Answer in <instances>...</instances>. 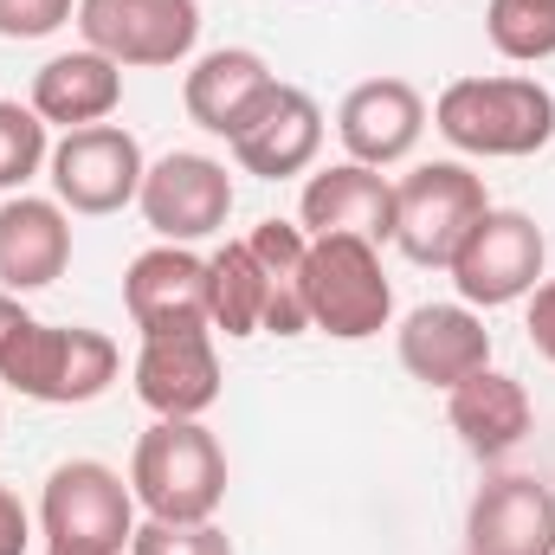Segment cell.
I'll list each match as a JSON object with an SVG mask.
<instances>
[{
	"instance_id": "cell-2",
	"label": "cell",
	"mask_w": 555,
	"mask_h": 555,
	"mask_svg": "<svg viewBox=\"0 0 555 555\" xmlns=\"http://www.w3.org/2000/svg\"><path fill=\"white\" fill-rule=\"evenodd\" d=\"M117 369H124L117 343L104 330H85V323L26 317L0 349V382L39 408H85L117 382Z\"/></svg>"
},
{
	"instance_id": "cell-26",
	"label": "cell",
	"mask_w": 555,
	"mask_h": 555,
	"mask_svg": "<svg viewBox=\"0 0 555 555\" xmlns=\"http://www.w3.org/2000/svg\"><path fill=\"white\" fill-rule=\"evenodd\" d=\"M130 555H233V537L214 524H162L149 517L130 537Z\"/></svg>"
},
{
	"instance_id": "cell-9",
	"label": "cell",
	"mask_w": 555,
	"mask_h": 555,
	"mask_svg": "<svg viewBox=\"0 0 555 555\" xmlns=\"http://www.w3.org/2000/svg\"><path fill=\"white\" fill-rule=\"evenodd\" d=\"M137 207L162 246H194V240H207V233L227 227V214H233V175H227V162H214L201 149H175V155L149 162Z\"/></svg>"
},
{
	"instance_id": "cell-3",
	"label": "cell",
	"mask_w": 555,
	"mask_h": 555,
	"mask_svg": "<svg viewBox=\"0 0 555 555\" xmlns=\"http://www.w3.org/2000/svg\"><path fill=\"white\" fill-rule=\"evenodd\" d=\"M130 491L162 524H214L227 498V452L201 420H155L130 452Z\"/></svg>"
},
{
	"instance_id": "cell-21",
	"label": "cell",
	"mask_w": 555,
	"mask_h": 555,
	"mask_svg": "<svg viewBox=\"0 0 555 555\" xmlns=\"http://www.w3.org/2000/svg\"><path fill=\"white\" fill-rule=\"evenodd\" d=\"M124 104V65L78 46V52H59L33 72V111L46 117V130H91L104 124L111 111Z\"/></svg>"
},
{
	"instance_id": "cell-8",
	"label": "cell",
	"mask_w": 555,
	"mask_h": 555,
	"mask_svg": "<svg viewBox=\"0 0 555 555\" xmlns=\"http://www.w3.org/2000/svg\"><path fill=\"white\" fill-rule=\"evenodd\" d=\"M52 168V201L65 214H124L142 194V142L124 124H91V130H65L46 155Z\"/></svg>"
},
{
	"instance_id": "cell-10",
	"label": "cell",
	"mask_w": 555,
	"mask_h": 555,
	"mask_svg": "<svg viewBox=\"0 0 555 555\" xmlns=\"http://www.w3.org/2000/svg\"><path fill=\"white\" fill-rule=\"evenodd\" d=\"M78 33L117 65H181L201 39V0H78Z\"/></svg>"
},
{
	"instance_id": "cell-23",
	"label": "cell",
	"mask_w": 555,
	"mask_h": 555,
	"mask_svg": "<svg viewBox=\"0 0 555 555\" xmlns=\"http://www.w3.org/2000/svg\"><path fill=\"white\" fill-rule=\"evenodd\" d=\"M207 284H214V330L220 336H259L266 330V278L246 240H227L214 259H207Z\"/></svg>"
},
{
	"instance_id": "cell-1",
	"label": "cell",
	"mask_w": 555,
	"mask_h": 555,
	"mask_svg": "<svg viewBox=\"0 0 555 555\" xmlns=\"http://www.w3.org/2000/svg\"><path fill=\"white\" fill-rule=\"evenodd\" d=\"M439 137L485 162L537 155L555 137V91L537 78H452L433 104Z\"/></svg>"
},
{
	"instance_id": "cell-11",
	"label": "cell",
	"mask_w": 555,
	"mask_h": 555,
	"mask_svg": "<svg viewBox=\"0 0 555 555\" xmlns=\"http://www.w3.org/2000/svg\"><path fill=\"white\" fill-rule=\"evenodd\" d=\"M124 310L142 336H175V330H214V284L207 259L188 246H149L124 272Z\"/></svg>"
},
{
	"instance_id": "cell-30",
	"label": "cell",
	"mask_w": 555,
	"mask_h": 555,
	"mask_svg": "<svg viewBox=\"0 0 555 555\" xmlns=\"http://www.w3.org/2000/svg\"><path fill=\"white\" fill-rule=\"evenodd\" d=\"M20 323H26V310H20V297H13V291H0V349H7V336H13Z\"/></svg>"
},
{
	"instance_id": "cell-12",
	"label": "cell",
	"mask_w": 555,
	"mask_h": 555,
	"mask_svg": "<svg viewBox=\"0 0 555 555\" xmlns=\"http://www.w3.org/2000/svg\"><path fill=\"white\" fill-rule=\"evenodd\" d=\"M465 555H555V491L530 472H498L465 511Z\"/></svg>"
},
{
	"instance_id": "cell-5",
	"label": "cell",
	"mask_w": 555,
	"mask_h": 555,
	"mask_svg": "<svg viewBox=\"0 0 555 555\" xmlns=\"http://www.w3.org/2000/svg\"><path fill=\"white\" fill-rule=\"evenodd\" d=\"M304 304H310V330H323V336H336V343H369V336H382L388 317H395V284L382 272V246H369V240H356V233L310 240Z\"/></svg>"
},
{
	"instance_id": "cell-14",
	"label": "cell",
	"mask_w": 555,
	"mask_h": 555,
	"mask_svg": "<svg viewBox=\"0 0 555 555\" xmlns=\"http://www.w3.org/2000/svg\"><path fill=\"white\" fill-rule=\"evenodd\" d=\"M395 349H401V369L414 382L446 388V395L465 375L491 369V330H485V317L472 304H420V310H408Z\"/></svg>"
},
{
	"instance_id": "cell-22",
	"label": "cell",
	"mask_w": 555,
	"mask_h": 555,
	"mask_svg": "<svg viewBox=\"0 0 555 555\" xmlns=\"http://www.w3.org/2000/svg\"><path fill=\"white\" fill-rule=\"evenodd\" d=\"M259 278H266V330L272 336H304L310 330V304H304V266H310V233L291 220H259L246 233Z\"/></svg>"
},
{
	"instance_id": "cell-24",
	"label": "cell",
	"mask_w": 555,
	"mask_h": 555,
	"mask_svg": "<svg viewBox=\"0 0 555 555\" xmlns=\"http://www.w3.org/2000/svg\"><path fill=\"white\" fill-rule=\"evenodd\" d=\"M485 33L504 59L543 65V59H555V0H491Z\"/></svg>"
},
{
	"instance_id": "cell-17",
	"label": "cell",
	"mask_w": 555,
	"mask_h": 555,
	"mask_svg": "<svg viewBox=\"0 0 555 555\" xmlns=\"http://www.w3.org/2000/svg\"><path fill=\"white\" fill-rule=\"evenodd\" d=\"M227 149H233V162H240L246 175H259V181L304 175V168L317 162V149H323V111H317L310 91L272 85L266 104L246 117V130L227 142Z\"/></svg>"
},
{
	"instance_id": "cell-28",
	"label": "cell",
	"mask_w": 555,
	"mask_h": 555,
	"mask_svg": "<svg viewBox=\"0 0 555 555\" xmlns=\"http://www.w3.org/2000/svg\"><path fill=\"white\" fill-rule=\"evenodd\" d=\"M530 343L543 362H555V278L530 291Z\"/></svg>"
},
{
	"instance_id": "cell-20",
	"label": "cell",
	"mask_w": 555,
	"mask_h": 555,
	"mask_svg": "<svg viewBox=\"0 0 555 555\" xmlns=\"http://www.w3.org/2000/svg\"><path fill=\"white\" fill-rule=\"evenodd\" d=\"M446 420H452V433L465 439V452L491 465V459H504V452H517V446L530 439L537 408H530V388H524L517 375L478 369V375H465V382L446 395Z\"/></svg>"
},
{
	"instance_id": "cell-25",
	"label": "cell",
	"mask_w": 555,
	"mask_h": 555,
	"mask_svg": "<svg viewBox=\"0 0 555 555\" xmlns=\"http://www.w3.org/2000/svg\"><path fill=\"white\" fill-rule=\"evenodd\" d=\"M52 142H46V117L33 104L0 98V188H26L46 168Z\"/></svg>"
},
{
	"instance_id": "cell-6",
	"label": "cell",
	"mask_w": 555,
	"mask_h": 555,
	"mask_svg": "<svg viewBox=\"0 0 555 555\" xmlns=\"http://www.w3.org/2000/svg\"><path fill=\"white\" fill-rule=\"evenodd\" d=\"M485 207H491L485 175H472L465 162H420L414 175L395 181V246L414 266L446 272L465 233L485 220Z\"/></svg>"
},
{
	"instance_id": "cell-15",
	"label": "cell",
	"mask_w": 555,
	"mask_h": 555,
	"mask_svg": "<svg viewBox=\"0 0 555 555\" xmlns=\"http://www.w3.org/2000/svg\"><path fill=\"white\" fill-rule=\"evenodd\" d=\"M297 220L310 240L356 233V240L382 246V240H395V181L382 168H362V162H330L304 181Z\"/></svg>"
},
{
	"instance_id": "cell-4",
	"label": "cell",
	"mask_w": 555,
	"mask_h": 555,
	"mask_svg": "<svg viewBox=\"0 0 555 555\" xmlns=\"http://www.w3.org/2000/svg\"><path fill=\"white\" fill-rule=\"evenodd\" d=\"M39 537L46 555H124L137 537V491L104 459H65L39 491Z\"/></svg>"
},
{
	"instance_id": "cell-29",
	"label": "cell",
	"mask_w": 555,
	"mask_h": 555,
	"mask_svg": "<svg viewBox=\"0 0 555 555\" xmlns=\"http://www.w3.org/2000/svg\"><path fill=\"white\" fill-rule=\"evenodd\" d=\"M33 543V517H26V504L0 485V555H26Z\"/></svg>"
},
{
	"instance_id": "cell-18",
	"label": "cell",
	"mask_w": 555,
	"mask_h": 555,
	"mask_svg": "<svg viewBox=\"0 0 555 555\" xmlns=\"http://www.w3.org/2000/svg\"><path fill=\"white\" fill-rule=\"evenodd\" d=\"M72 266V220L59 201H39V194H13L0 201V291L26 297V291H46L59 284Z\"/></svg>"
},
{
	"instance_id": "cell-7",
	"label": "cell",
	"mask_w": 555,
	"mask_h": 555,
	"mask_svg": "<svg viewBox=\"0 0 555 555\" xmlns=\"http://www.w3.org/2000/svg\"><path fill=\"white\" fill-rule=\"evenodd\" d=\"M543 227L517 207H485V220L465 233V246L452 253V284L472 310H498V304H524L543 278Z\"/></svg>"
},
{
	"instance_id": "cell-27",
	"label": "cell",
	"mask_w": 555,
	"mask_h": 555,
	"mask_svg": "<svg viewBox=\"0 0 555 555\" xmlns=\"http://www.w3.org/2000/svg\"><path fill=\"white\" fill-rule=\"evenodd\" d=\"M78 13V0H0V39H46Z\"/></svg>"
},
{
	"instance_id": "cell-13",
	"label": "cell",
	"mask_w": 555,
	"mask_h": 555,
	"mask_svg": "<svg viewBox=\"0 0 555 555\" xmlns=\"http://www.w3.org/2000/svg\"><path fill=\"white\" fill-rule=\"evenodd\" d=\"M137 401L155 420H201L220 401V356L214 330L142 336L137 349Z\"/></svg>"
},
{
	"instance_id": "cell-19",
	"label": "cell",
	"mask_w": 555,
	"mask_h": 555,
	"mask_svg": "<svg viewBox=\"0 0 555 555\" xmlns=\"http://www.w3.org/2000/svg\"><path fill=\"white\" fill-rule=\"evenodd\" d=\"M272 65L253 52V46H220V52H207V59H194V72H188V85H181V104H188V117L207 130V137H240L246 130V117L266 104V91H272Z\"/></svg>"
},
{
	"instance_id": "cell-16",
	"label": "cell",
	"mask_w": 555,
	"mask_h": 555,
	"mask_svg": "<svg viewBox=\"0 0 555 555\" xmlns=\"http://www.w3.org/2000/svg\"><path fill=\"white\" fill-rule=\"evenodd\" d=\"M420 130H426V98H420L408 78H369L336 111V137L349 149V162H362V168L408 162Z\"/></svg>"
}]
</instances>
